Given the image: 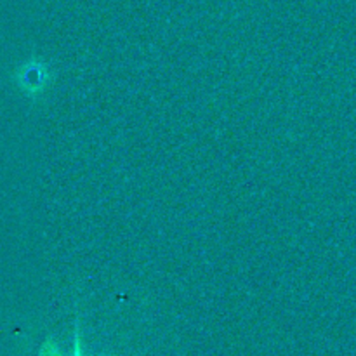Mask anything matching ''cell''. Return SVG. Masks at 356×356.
I'll list each match as a JSON object with an SVG mask.
<instances>
[{
  "instance_id": "1",
  "label": "cell",
  "mask_w": 356,
  "mask_h": 356,
  "mask_svg": "<svg viewBox=\"0 0 356 356\" xmlns=\"http://www.w3.org/2000/svg\"><path fill=\"white\" fill-rule=\"evenodd\" d=\"M47 79H49L47 68H44V66L38 65V63L24 66L23 75L19 76L23 87L26 90H30V92H38V90H42V87L47 83Z\"/></svg>"
},
{
  "instance_id": "2",
  "label": "cell",
  "mask_w": 356,
  "mask_h": 356,
  "mask_svg": "<svg viewBox=\"0 0 356 356\" xmlns=\"http://www.w3.org/2000/svg\"><path fill=\"white\" fill-rule=\"evenodd\" d=\"M38 356H65V355H63L61 350L56 346L54 341L47 339L44 343V346H42L40 355H38ZM73 356H83V353H82V341H80L79 330L75 332V346H73Z\"/></svg>"
}]
</instances>
